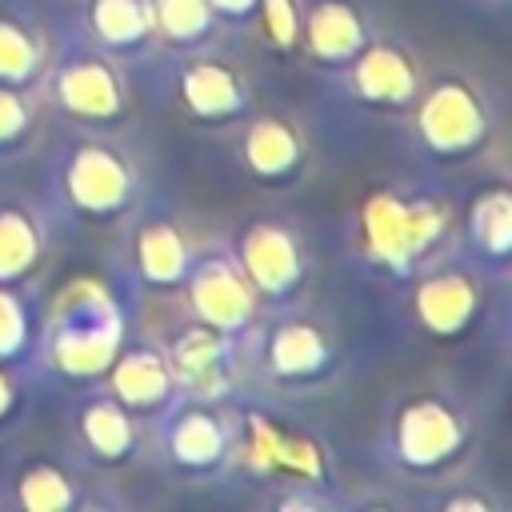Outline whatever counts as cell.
Wrapping results in <instances>:
<instances>
[{"instance_id": "obj_2", "label": "cell", "mask_w": 512, "mask_h": 512, "mask_svg": "<svg viewBox=\"0 0 512 512\" xmlns=\"http://www.w3.org/2000/svg\"><path fill=\"white\" fill-rule=\"evenodd\" d=\"M144 200V172L116 132L68 128L44 168V208L76 228H116Z\"/></svg>"}, {"instance_id": "obj_28", "label": "cell", "mask_w": 512, "mask_h": 512, "mask_svg": "<svg viewBox=\"0 0 512 512\" xmlns=\"http://www.w3.org/2000/svg\"><path fill=\"white\" fill-rule=\"evenodd\" d=\"M40 116H44V104L36 88H16L0 80V164L32 148L40 132Z\"/></svg>"}, {"instance_id": "obj_10", "label": "cell", "mask_w": 512, "mask_h": 512, "mask_svg": "<svg viewBox=\"0 0 512 512\" xmlns=\"http://www.w3.org/2000/svg\"><path fill=\"white\" fill-rule=\"evenodd\" d=\"M224 248L264 312L308 300V288L316 280V260L296 220L280 212H252L224 236Z\"/></svg>"}, {"instance_id": "obj_32", "label": "cell", "mask_w": 512, "mask_h": 512, "mask_svg": "<svg viewBox=\"0 0 512 512\" xmlns=\"http://www.w3.org/2000/svg\"><path fill=\"white\" fill-rule=\"evenodd\" d=\"M208 4H212V12L220 16V24H224L228 32H244V28H252L256 8H260V0H208Z\"/></svg>"}, {"instance_id": "obj_11", "label": "cell", "mask_w": 512, "mask_h": 512, "mask_svg": "<svg viewBox=\"0 0 512 512\" xmlns=\"http://www.w3.org/2000/svg\"><path fill=\"white\" fill-rule=\"evenodd\" d=\"M192 256L196 240L168 200H140L124 216V272L136 292L176 296Z\"/></svg>"}, {"instance_id": "obj_26", "label": "cell", "mask_w": 512, "mask_h": 512, "mask_svg": "<svg viewBox=\"0 0 512 512\" xmlns=\"http://www.w3.org/2000/svg\"><path fill=\"white\" fill-rule=\"evenodd\" d=\"M148 12H152L156 44L168 52L220 48V40L228 32L208 0H148Z\"/></svg>"}, {"instance_id": "obj_20", "label": "cell", "mask_w": 512, "mask_h": 512, "mask_svg": "<svg viewBox=\"0 0 512 512\" xmlns=\"http://www.w3.org/2000/svg\"><path fill=\"white\" fill-rule=\"evenodd\" d=\"M456 252L480 268L492 284H500L512 268V192L504 180L472 188L464 204H456Z\"/></svg>"}, {"instance_id": "obj_18", "label": "cell", "mask_w": 512, "mask_h": 512, "mask_svg": "<svg viewBox=\"0 0 512 512\" xmlns=\"http://www.w3.org/2000/svg\"><path fill=\"white\" fill-rule=\"evenodd\" d=\"M96 480L100 472H92L76 456L36 452L16 464V472L8 476V492L0 500L20 512H84L112 504L108 496H100Z\"/></svg>"}, {"instance_id": "obj_25", "label": "cell", "mask_w": 512, "mask_h": 512, "mask_svg": "<svg viewBox=\"0 0 512 512\" xmlns=\"http://www.w3.org/2000/svg\"><path fill=\"white\" fill-rule=\"evenodd\" d=\"M48 28L20 4H0V80L16 88H40L48 68Z\"/></svg>"}, {"instance_id": "obj_5", "label": "cell", "mask_w": 512, "mask_h": 512, "mask_svg": "<svg viewBox=\"0 0 512 512\" xmlns=\"http://www.w3.org/2000/svg\"><path fill=\"white\" fill-rule=\"evenodd\" d=\"M36 92H40V104L64 120V128L120 132L132 120L128 64L96 48L84 32H68L52 40L48 68Z\"/></svg>"}, {"instance_id": "obj_19", "label": "cell", "mask_w": 512, "mask_h": 512, "mask_svg": "<svg viewBox=\"0 0 512 512\" xmlns=\"http://www.w3.org/2000/svg\"><path fill=\"white\" fill-rule=\"evenodd\" d=\"M236 128L232 152L248 180L264 188H288L308 168V136L284 112H248Z\"/></svg>"}, {"instance_id": "obj_9", "label": "cell", "mask_w": 512, "mask_h": 512, "mask_svg": "<svg viewBox=\"0 0 512 512\" xmlns=\"http://www.w3.org/2000/svg\"><path fill=\"white\" fill-rule=\"evenodd\" d=\"M244 368L276 392H316L340 372V340L332 324L304 304L260 312L244 336Z\"/></svg>"}, {"instance_id": "obj_8", "label": "cell", "mask_w": 512, "mask_h": 512, "mask_svg": "<svg viewBox=\"0 0 512 512\" xmlns=\"http://www.w3.org/2000/svg\"><path fill=\"white\" fill-rule=\"evenodd\" d=\"M144 448L168 476L188 484H208L236 472V396L204 400L176 392L144 424Z\"/></svg>"}, {"instance_id": "obj_4", "label": "cell", "mask_w": 512, "mask_h": 512, "mask_svg": "<svg viewBox=\"0 0 512 512\" xmlns=\"http://www.w3.org/2000/svg\"><path fill=\"white\" fill-rule=\"evenodd\" d=\"M128 336V312L96 276H76L60 288V296L40 312V336L32 352V372L56 376L64 384H96L112 364L116 348Z\"/></svg>"}, {"instance_id": "obj_33", "label": "cell", "mask_w": 512, "mask_h": 512, "mask_svg": "<svg viewBox=\"0 0 512 512\" xmlns=\"http://www.w3.org/2000/svg\"><path fill=\"white\" fill-rule=\"evenodd\" d=\"M480 4H496V0H480Z\"/></svg>"}, {"instance_id": "obj_17", "label": "cell", "mask_w": 512, "mask_h": 512, "mask_svg": "<svg viewBox=\"0 0 512 512\" xmlns=\"http://www.w3.org/2000/svg\"><path fill=\"white\" fill-rule=\"evenodd\" d=\"M72 456L92 472H116L144 452V420H136L100 380L84 384L68 408Z\"/></svg>"}, {"instance_id": "obj_22", "label": "cell", "mask_w": 512, "mask_h": 512, "mask_svg": "<svg viewBox=\"0 0 512 512\" xmlns=\"http://www.w3.org/2000/svg\"><path fill=\"white\" fill-rule=\"evenodd\" d=\"M100 384L144 424L180 392L160 344L148 340V336H124V344L116 348V356L104 368Z\"/></svg>"}, {"instance_id": "obj_24", "label": "cell", "mask_w": 512, "mask_h": 512, "mask_svg": "<svg viewBox=\"0 0 512 512\" xmlns=\"http://www.w3.org/2000/svg\"><path fill=\"white\" fill-rule=\"evenodd\" d=\"M80 32L120 64H140L160 48L148 0H84Z\"/></svg>"}, {"instance_id": "obj_14", "label": "cell", "mask_w": 512, "mask_h": 512, "mask_svg": "<svg viewBox=\"0 0 512 512\" xmlns=\"http://www.w3.org/2000/svg\"><path fill=\"white\" fill-rule=\"evenodd\" d=\"M172 96L180 112L204 128H232L256 108V84L248 68L228 60L220 48L180 52L172 68Z\"/></svg>"}, {"instance_id": "obj_12", "label": "cell", "mask_w": 512, "mask_h": 512, "mask_svg": "<svg viewBox=\"0 0 512 512\" xmlns=\"http://www.w3.org/2000/svg\"><path fill=\"white\" fill-rule=\"evenodd\" d=\"M404 284H408V320L416 324V332L452 344L468 336L484 316V296L492 280L480 268H472L460 252H448L428 268H420L416 276H408Z\"/></svg>"}, {"instance_id": "obj_31", "label": "cell", "mask_w": 512, "mask_h": 512, "mask_svg": "<svg viewBox=\"0 0 512 512\" xmlns=\"http://www.w3.org/2000/svg\"><path fill=\"white\" fill-rule=\"evenodd\" d=\"M436 508L440 512H500V500L496 496H484L476 488H452V492L440 496Z\"/></svg>"}, {"instance_id": "obj_3", "label": "cell", "mask_w": 512, "mask_h": 512, "mask_svg": "<svg viewBox=\"0 0 512 512\" xmlns=\"http://www.w3.org/2000/svg\"><path fill=\"white\" fill-rule=\"evenodd\" d=\"M480 416L452 384H412L380 416L376 456L404 480H444L476 448Z\"/></svg>"}, {"instance_id": "obj_7", "label": "cell", "mask_w": 512, "mask_h": 512, "mask_svg": "<svg viewBox=\"0 0 512 512\" xmlns=\"http://www.w3.org/2000/svg\"><path fill=\"white\" fill-rule=\"evenodd\" d=\"M236 468L268 488H336L332 444L268 400L236 404Z\"/></svg>"}, {"instance_id": "obj_29", "label": "cell", "mask_w": 512, "mask_h": 512, "mask_svg": "<svg viewBox=\"0 0 512 512\" xmlns=\"http://www.w3.org/2000/svg\"><path fill=\"white\" fill-rule=\"evenodd\" d=\"M252 28L260 32V40L272 52L296 56V44H300V0H260Z\"/></svg>"}, {"instance_id": "obj_23", "label": "cell", "mask_w": 512, "mask_h": 512, "mask_svg": "<svg viewBox=\"0 0 512 512\" xmlns=\"http://www.w3.org/2000/svg\"><path fill=\"white\" fill-rule=\"evenodd\" d=\"M52 212L28 192H0V284L28 288L52 248Z\"/></svg>"}, {"instance_id": "obj_1", "label": "cell", "mask_w": 512, "mask_h": 512, "mask_svg": "<svg viewBox=\"0 0 512 512\" xmlns=\"http://www.w3.org/2000/svg\"><path fill=\"white\" fill-rule=\"evenodd\" d=\"M348 244L360 268L404 284L456 252V200L436 180H384L356 200Z\"/></svg>"}, {"instance_id": "obj_16", "label": "cell", "mask_w": 512, "mask_h": 512, "mask_svg": "<svg viewBox=\"0 0 512 512\" xmlns=\"http://www.w3.org/2000/svg\"><path fill=\"white\" fill-rule=\"evenodd\" d=\"M176 296L184 304V316H192L200 324H212V328L236 336L240 344H244V336L252 332V324L264 312L256 292L248 288V280L240 276V268L232 264L224 244L196 248L192 264H188V276H184Z\"/></svg>"}, {"instance_id": "obj_13", "label": "cell", "mask_w": 512, "mask_h": 512, "mask_svg": "<svg viewBox=\"0 0 512 512\" xmlns=\"http://www.w3.org/2000/svg\"><path fill=\"white\" fill-rule=\"evenodd\" d=\"M172 380L188 396L204 400H232L244 380V344L212 324H200L192 316H180L156 336Z\"/></svg>"}, {"instance_id": "obj_27", "label": "cell", "mask_w": 512, "mask_h": 512, "mask_svg": "<svg viewBox=\"0 0 512 512\" xmlns=\"http://www.w3.org/2000/svg\"><path fill=\"white\" fill-rule=\"evenodd\" d=\"M36 336H40V312L32 308L28 288L0 284V360L32 368Z\"/></svg>"}, {"instance_id": "obj_21", "label": "cell", "mask_w": 512, "mask_h": 512, "mask_svg": "<svg viewBox=\"0 0 512 512\" xmlns=\"http://www.w3.org/2000/svg\"><path fill=\"white\" fill-rule=\"evenodd\" d=\"M376 24L364 0H300V44L296 52L324 76H336L368 40Z\"/></svg>"}, {"instance_id": "obj_30", "label": "cell", "mask_w": 512, "mask_h": 512, "mask_svg": "<svg viewBox=\"0 0 512 512\" xmlns=\"http://www.w3.org/2000/svg\"><path fill=\"white\" fill-rule=\"evenodd\" d=\"M28 372L32 368H24V364H4L0 360V432L8 424H16L24 404H28Z\"/></svg>"}, {"instance_id": "obj_15", "label": "cell", "mask_w": 512, "mask_h": 512, "mask_svg": "<svg viewBox=\"0 0 512 512\" xmlns=\"http://www.w3.org/2000/svg\"><path fill=\"white\" fill-rule=\"evenodd\" d=\"M332 80L344 92V100H352L356 108L404 116L424 84V68L408 40L376 28V36Z\"/></svg>"}, {"instance_id": "obj_6", "label": "cell", "mask_w": 512, "mask_h": 512, "mask_svg": "<svg viewBox=\"0 0 512 512\" xmlns=\"http://www.w3.org/2000/svg\"><path fill=\"white\" fill-rule=\"evenodd\" d=\"M404 132L424 164L464 168L492 148L500 132V116L492 96L472 76L440 72L420 84L416 100L404 112Z\"/></svg>"}]
</instances>
